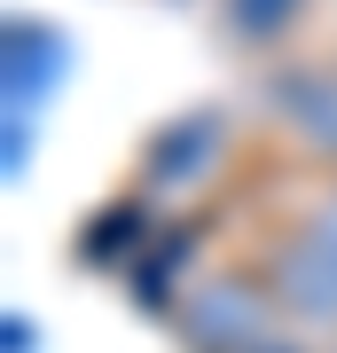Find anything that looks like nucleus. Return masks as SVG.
I'll return each instance as SVG.
<instances>
[{"label": "nucleus", "instance_id": "obj_2", "mask_svg": "<svg viewBox=\"0 0 337 353\" xmlns=\"http://www.w3.org/2000/svg\"><path fill=\"white\" fill-rule=\"evenodd\" d=\"M290 16H298V0H227V24H236V39H275Z\"/></svg>", "mask_w": 337, "mask_h": 353}, {"label": "nucleus", "instance_id": "obj_1", "mask_svg": "<svg viewBox=\"0 0 337 353\" xmlns=\"http://www.w3.org/2000/svg\"><path fill=\"white\" fill-rule=\"evenodd\" d=\"M283 299L298 314H337V196L314 212L283 252Z\"/></svg>", "mask_w": 337, "mask_h": 353}]
</instances>
